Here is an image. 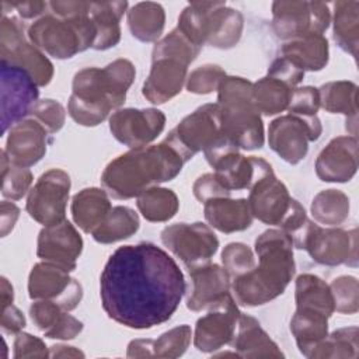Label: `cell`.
Returning a JSON list of instances; mask_svg holds the SVG:
<instances>
[{
	"label": "cell",
	"instance_id": "6da1fadb",
	"mask_svg": "<svg viewBox=\"0 0 359 359\" xmlns=\"http://www.w3.org/2000/svg\"><path fill=\"white\" fill-rule=\"evenodd\" d=\"M184 293L180 266L153 243L119 247L100 278L102 309L108 317L135 330L170 320Z\"/></svg>",
	"mask_w": 359,
	"mask_h": 359
},
{
	"label": "cell",
	"instance_id": "7a4b0ae2",
	"mask_svg": "<svg viewBox=\"0 0 359 359\" xmlns=\"http://www.w3.org/2000/svg\"><path fill=\"white\" fill-rule=\"evenodd\" d=\"M187 160L165 140L154 146L132 149L112 160L102 172L101 182L116 199L139 196L154 184L170 181Z\"/></svg>",
	"mask_w": 359,
	"mask_h": 359
},
{
	"label": "cell",
	"instance_id": "3957f363",
	"mask_svg": "<svg viewBox=\"0 0 359 359\" xmlns=\"http://www.w3.org/2000/svg\"><path fill=\"white\" fill-rule=\"evenodd\" d=\"M259 266L234 278L238 303L261 306L283 293L294 273L293 241L283 230H266L255 240Z\"/></svg>",
	"mask_w": 359,
	"mask_h": 359
},
{
	"label": "cell",
	"instance_id": "277c9868",
	"mask_svg": "<svg viewBox=\"0 0 359 359\" xmlns=\"http://www.w3.org/2000/svg\"><path fill=\"white\" fill-rule=\"evenodd\" d=\"M135 79V67L126 59H116L104 69L87 67L76 73L69 114L80 125L95 126L111 109L123 104Z\"/></svg>",
	"mask_w": 359,
	"mask_h": 359
},
{
	"label": "cell",
	"instance_id": "5b68a950",
	"mask_svg": "<svg viewBox=\"0 0 359 359\" xmlns=\"http://www.w3.org/2000/svg\"><path fill=\"white\" fill-rule=\"evenodd\" d=\"M217 90L220 129L224 139L247 150L262 147L264 126L252 101V83L241 77L226 76Z\"/></svg>",
	"mask_w": 359,
	"mask_h": 359
},
{
	"label": "cell",
	"instance_id": "8992f818",
	"mask_svg": "<svg viewBox=\"0 0 359 359\" xmlns=\"http://www.w3.org/2000/svg\"><path fill=\"white\" fill-rule=\"evenodd\" d=\"M177 28L199 48L209 43L227 49L241 36L243 15L223 1H194L181 13Z\"/></svg>",
	"mask_w": 359,
	"mask_h": 359
},
{
	"label": "cell",
	"instance_id": "52a82bcc",
	"mask_svg": "<svg viewBox=\"0 0 359 359\" xmlns=\"http://www.w3.org/2000/svg\"><path fill=\"white\" fill-rule=\"evenodd\" d=\"M95 36L97 29L88 14L73 18L45 15L28 28L31 43L57 59L93 48Z\"/></svg>",
	"mask_w": 359,
	"mask_h": 359
},
{
	"label": "cell",
	"instance_id": "ba28073f",
	"mask_svg": "<svg viewBox=\"0 0 359 359\" xmlns=\"http://www.w3.org/2000/svg\"><path fill=\"white\" fill-rule=\"evenodd\" d=\"M24 25L14 17L3 14L0 25V56L3 62L24 69L36 86H46L53 76V66L48 57L25 39Z\"/></svg>",
	"mask_w": 359,
	"mask_h": 359
},
{
	"label": "cell",
	"instance_id": "9c48e42d",
	"mask_svg": "<svg viewBox=\"0 0 359 359\" xmlns=\"http://www.w3.org/2000/svg\"><path fill=\"white\" fill-rule=\"evenodd\" d=\"M224 136L220 129L217 104H206L184 118L164 139L188 161L195 153L208 150Z\"/></svg>",
	"mask_w": 359,
	"mask_h": 359
},
{
	"label": "cell",
	"instance_id": "30bf717a",
	"mask_svg": "<svg viewBox=\"0 0 359 359\" xmlns=\"http://www.w3.org/2000/svg\"><path fill=\"white\" fill-rule=\"evenodd\" d=\"M355 233L341 229H321L307 220L300 230L292 236V241L297 248L306 250L310 257L324 265L348 264L351 254L356 257Z\"/></svg>",
	"mask_w": 359,
	"mask_h": 359
},
{
	"label": "cell",
	"instance_id": "8fae6325",
	"mask_svg": "<svg viewBox=\"0 0 359 359\" xmlns=\"http://www.w3.org/2000/svg\"><path fill=\"white\" fill-rule=\"evenodd\" d=\"M321 135L318 118L303 115H285L271 122L268 142L271 149L285 161L297 164L309 150V142L317 140Z\"/></svg>",
	"mask_w": 359,
	"mask_h": 359
},
{
	"label": "cell",
	"instance_id": "7c38bea8",
	"mask_svg": "<svg viewBox=\"0 0 359 359\" xmlns=\"http://www.w3.org/2000/svg\"><path fill=\"white\" fill-rule=\"evenodd\" d=\"M272 14L273 31L282 39L323 35L330 24L328 6L320 1H275Z\"/></svg>",
	"mask_w": 359,
	"mask_h": 359
},
{
	"label": "cell",
	"instance_id": "4fadbf2b",
	"mask_svg": "<svg viewBox=\"0 0 359 359\" xmlns=\"http://www.w3.org/2000/svg\"><path fill=\"white\" fill-rule=\"evenodd\" d=\"M250 189L247 201L251 215L266 224L282 229L300 206L297 201L290 198L286 187L275 177L272 168L261 174Z\"/></svg>",
	"mask_w": 359,
	"mask_h": 359
},
{
	"label": "cell",
	"instance_id": "5bb4252c",
	"mask_svg": "<svg viewBox=\"0 0 359 359\" xmlns=\"http://www.w3.org/2000/svg\"><path fill=\"white\" fill-rule=\"evenodd\" d=\"M1 73V132L29 115L38 102V86L28 72L7 62L0 63Z\"/></svg>",
	"mask_w": 359,
	"mask_h": 359
},
{
	"label": "cell",
	"instance_id": "9a60e30c",
	"mask_svg": "<svg viewBox=\"0 0 359 359\" xmlns=\"http://www.w3.org/2000/svg\"><path fill=\"white\" fill-rule=\"evenodd\" d=\"M70 189L69 175L59 168L42 174L28 194L27 212L43 226L57 224L65 220Z\"/></svg>",
	"mask_w": 359,
	"mask_h": 359
},
{
	"label": "cell",
	"instance_id": "2e32d148",
	"mask_svg": "<svg viewBox=\"0 0 359 359\" xmlns=\"http://www.w3.org/2000/svg\"><path fill=\"white\" fill-rule=\"evenodd\" d=\"M163 244L188 268L209 262L219 247L215 233L203 223H175L161 231Z\"/></svg>",
	"mask_w": 359,
	"mask_h": 359
},
{
	"label": "cell",
	"instance_id": "e0dca14e",
	"mask_svg": "<svg viewBox=\"0 0 359 359\" xmlns=\"http://www.w3.org/2000/svg\"><path fill=\"white\" fill-rule=\"evenodd\" d=\"M66 268L53 262L34 265L28 278V294L35 300H52L63 310H73L81 299L80 283Z\"/></svg>",
	"mask_w": 359,
	"mask_h": 359
},
{
	"label": "cell",
	"instance_id": "ac0fdd59",
	"mask_svg": "<svg viewBox=\"0 0 359 359\" xmlns=\"http://www.w3.org/2000/svg\"><path fill=\"white\" fill-rule=\"evenodd\" d=\"M165 116L154 108H126L112 114L109 129L123 144L137 149L154 140L164 129Z\"/></svg>",
	"mask_w": 359,
	"mask_h": 359
},
{
	"label": "cell",
	"instance_id": "d6986e66",
	"mask_svg": "<svg viewBox=\"0 0 359 359\" xmlns=\"http://www.w3.org/2000/svg\"><path fill=\"white\" fill-rule=\"evenodd\" d=\"M238 318V309L229 294L219 306L198 320L194 338L195 346L202 352H212L229 344L234 338Z\"/></svg>",
	"mask_w": 359,
	"mask_h": 359
},
{
	"label": "cell",
	"instance_id": "ffe728a7",
	"mask_svg": "<svg viewBox=\"0 0 359 359\" xmlns=\"http://www.w3.org/2000/svg\"><path fill=\"white\" fill-rule=\"evenodd\" d=\"M81 248L83 240L80 234L67 220H63L57 224L45 226L41 230L38 236L36 255L43 261L73 271Z\"/></svg>",
	"mask_w": 359,
	"mask_h": 359
},
{
	"label": "cell",
	"instance_id": "44dd1931",
	"mask_svg": "<svg viewBox=\"0 0 359 359\" xmlns=\"http://www.w3.org/2000/svg\"><path fill=\"white\" fill-rule=\"evenodd\" d=\"M192 289L187 306L192 311L213 309L219 306L230 293V276L224 268L216 264H202L189 268Z\"/></svg>",
	"mask_w": 359,
	"mask_h": 359
},
{
	"label": "cell",
	"instance_id": "7402d4cb",
	"mask_svg": "<svg viewBox=\"0 0 359 359\" xmlns=\"http://www.w3.org/2000/svg\"><path fill=\"white\" fill-rule=\"evenodd\" d=\"M46 133L45 128L35 119L15 123L10 129L4 149L10 163L25 168L38 163L46 151Z\"/></svg>",
	"mask_w": 359,
	"mask_h": 359
},
{
	"label": "cell",
	"instance_id": "603a6c76",
	"mask_svg": "<svg viewBox=\"0 0 359 359\" xmlns=\"http://www.w3.org/2000/svg\"><path fill=\"white\" fill-rule=\"evenodd\" d=\"M356 171V139L337 137L320 154L316 172L323 181H348Z\"/></svg>",
	"mask_w": 359,
	"mask_h": 359
},
{
	"label": "cell",
	"instance_id": "cb8c5ba5",
	"mask_svg": "<svg viewBox=\"0 0 359 359\" xmlns=\"http://www.w3.org/2000/svg\"><path fill=\"white\" fill-rule=\"evenodd\" d=\"M187 65L174 59H156L143 86V95L153 104H163L175 97L185 81Z\"/></svg>",
	"mask_w": 359,
	"mask_h": 359
},
{
	"label": "cell",
	"instance_id": "d4e9b609",
	"mask_svg": "<svg viewBox=\"0 0 359 359\" xmlns=\"http://www.w3.org/2000/svg\"><path fill=\"white\" fill-rule=\"evenodd\" d=\"M205 217L210 226L223 231H241L251 226L252 215L247 199L213 198L205 202Z\"/></svg>",
	"mask_w": 359,
	"mask_h": 359
},
{
	"label": "cell",
	"instance_id": "484cf974",
	"mask_svg": "<svg viewBox=\"0 0 359 359\" xmlns=\"http://www.w3.org/2000/svg\"><path fill=\"white\" fill-rule=\"evenodd\" d=\"M126 7V1H101L90 4L88 15L97 29V36L93 45L94 49L104 50L119 42V21Z\"/></svg>",
	"mask_w": 359,
	"mask_h": 359
},
{
	"label": "cell",
	"instance_id": "4316f807",
	"mask_svg": "<svg viewBox=\"0 0 359 359\" xmlns=\"http://www.w3.org/2000/svg\"><path fill=\"white\" fill-rule=\"evenodd\" d=\"M111 210V202L105 191L86 188L74 195L72 215L76 224L86 233H93Z\"/></svg>",
	"mask_w": 359,
	"mask_h": 359
},
{
	"label": "cell",
	"instance_id": "83f0119b",
	"mask_svg": "<svg viewBox=\"0 0 359 359\" xmlns=\"http://www.w3.org/2000/svg\"><path fill=\"white\" fill-rule=\"evenodd\" d=\"M236 331L233 345L241 356H282L276 344L268 337L255 318L240 314Z\"/></svg>",
	"mask_w": 359,
	"mask_h": 359
},
{
	"label": "cell",
	"instance_id": "f1b7e54d",
	"mask_svg": "<svg viewBox=\"0 0 359 359\" xmlns=\"http://www.w3.org/2000/svg\"><path fill=\"white\" fill-rule=\"evenodd\" d=\"M282 53L303 72L320 70L328 60V42L323 35L310 34L286 42L282 46Z\"/></svg>",
	"mask_w": 359,
	"mask_h": 359
},
{
	"label": "cell",
	"instance_id": "f546056e",
	"mask_svg": "<svg viewBox=\"0 0 359 359\" xmlns=\"http://www.w3.org/2000/svg\"><path fill=\"white\" fill-rule=\"evenodd\" d=\"M327 318L328 316L317 310H311V309L296 310L290 321V330L303 355L311 356L314 349L327 337Z\"/></svg>",
	"mask_w": 359,
	"mask_h": 359
},
{
	"label": "cell",
	"instance_id": "4dcf8cb0",
	"mask_svg": "<svg viewBox=\"0 0 359 359\" xmlns=\"http://www.w3.org/2000/svg\"><path fill=\"white\" fill-rule=\"evenodd\" d=\"M164 21V10L157 3H137L128 11L130 32L142 42L156 41L163 32Z\"/></svg>",
	"mask_w": 359,
	"mask_h": 359
},
{
	"label": "cell",
	"instance_id": "1f68e13d",
	"mask_svg": "<svg viewBox=\"0 0 359 359\" xmlns=\"http://www.w3.org/2000/svg\"><path fill=\"white\" fill-rule=\"evenodd\" d=\"M293 90L294 88L285 81L272 76H266L252 84L251 95L259 112H264L265 115H273L287 109Z\"/></svg>",
	"mask_w": 359,
	"mask_h": 359
},
{
	"label": "cell",
	"instance_id": "d6a6232c",
	"mask_svg": "<svg viewBox=\"0 0 359 359\" xmlns=\"http://www.w3.org/2000/svg\"><path fill=\"white\" fill-rule=\"evenodd\" d=\"M296 304L297 309H311L325 316L335 310L331 289L316 275L304 273L296 280Z\"/></svg>",
	"mask_w": 359,
	"mask_h": 359
},
{
	"label": "cell",
	"instance_id": "836d02e7",
	"mask_svg": "<svg viewBox=\"0 0 359 359\" xmlns=\"http://www.w3.org/2000/svg\"><path fill=\"white\" fill-rule=\"evenodd\" d=\"M137 229L139 217L136 212L126 206H115L91 234L95 241L111 244L130 237Z\"/></svg>",
	"mask_w": 359,
	"mask_h": 359
},
{
	"label": "cell",
	"instance_id": "e575fe53",
	"mask_svg": "<svg viewBox=\"0 0 359 359\" xmlns=\"http://www.w3.org/2000/svg\"><path fill=\"white\" fill-rule=\"evenodd\" d=\"M137 208L150 222H165L178 210L177 195L167 188L151 187L137 196Z\"/></svg>",
	"mask_w": 359,
	"mask_h": 359
},
{
	"label": "cell",
	"instance_id": "d590c367",
	"mask_svg": "<svg viewBox=\"0 0 359 359\" xmlns=\"http://www.w3.org/2000/svg\"><path fill=\"white\" fill-rule=\"evenodd\" d=\"M358 1H338L335 3V22H334V38L338 45L356 55L358 46Z\"/></svg>",
	"mask_w": 359,
	"mask_h": 359
},
{
	"label": "cell",
	"instance_id": "8d00e7d4",
	"mask_svg": "<svg viewBox=\"0 0 359 359\" xmlns=\"http://www.w3.org/2000/svg\"><path fill=\"white\" fill-rule=\"evenodd\" d=\"M349 210V201L341 191L327 189L320 192L311 203V213L314 219L323 224L342 223Z\"/></svg>",
	"mask_w": 359,
	"mask_h": 359
},
{
	"label": "cell",
	"instance_id": "74e56055",
	"mask_svg": "<svg viewBox=\"0 0 359 359\" xmlns=\"http://www.w3.org/2000/svg\"><path fill=\"white\" fill-rule=\"evenodd\" d=\"M320 105L328 112L356 115V86L348 81L324 84L320 90Z\"/></svg>",
	"mask_w": 359,
	"mask_h": 359
},
{
	"label": "cell",
	"instance_id": "f35d334b",
	"mask_svg": "<svg viewBox=\"0 0 359 359\" xmlns=\"http://www.w3.org/2000/svg\"><path fill=\"white\" fill-rule=\"evenodd\" d=\"M199 49V46L192 43L178 28H175L156 43L153 49V60L167 57L182 62L188 66L196 57Z\"/></svg>",
	"mask_w": 359,
	"mask_h": 359
},
{
	"label": "cell",
	"instance_id": "ab89813d",
	"mask_svg": "<svg viewBox=\"0 0 359 359\" xmlns=\"http://www.w3.org/2000/svg\"><path fill=\"white\" fill-rule=\"evenodd\" d=\"M32 174L25 167L10 163L4 150L1 151V195L8 199H21L29 189Z\"/></svg>",
	"mask_w": 359,
	"mask_h": 359
},
{
	"label": "cell",
	"instance_id": "60d3db41",
	"mask_svg": "<svg viewBox=\"0 0 359 359\" xmlns=\"http://www.w3.org/2000/svg\"><path fill=\"white\" fill-rule=\"evenodd\" d=\"M191 341V328L188 325L175 327L164 332L157 341H153V355L161 358H177L185 352Z\"/></svg>",
	"mask_w": 359,
	"mask_h": 359
},
{
	"label": "cell",
	"instance_id": "b9f144b4",
	"mask_svg": "<svg viewBox=\"0 0 359 359\" xmlns=\"http://www.w3.org/2000/svg\"><path fill=\"white\" fill-rule=\"evenodd\" d=\"M223 268L229 276L237 278L255 266L252 251L243 243H230L222 252Z\"/></svg>",
	"mask_w": 359,
	"mask_h": 359
},
{
	"label": "cell",
	"instance_id": "7bdbcfd3",
	"mask_svg": "<svg viewBox=\"0 0 359 359\" xmlns=\"http://www.w3.org/2000/svg\"><path fill=\"white\" fill-rule=\"evenodd\" d=\"M226 77V73L220 66L216 65H205L195 69L188 80L187 88L195 94H208L219 88L220 81Z\"/></svg>",
	"mask_w": 359,
	"mask_h": 359
},
{
	"label": "cell",
	"instance_id": "ee69618b",
	"mask_svg": "<svg viewBox=\"0 0 359 359\" xmlns=\"http://www.w3.org/2000/svg\"><path fill=\"white\" fill-rule=\"evenodd\" d=\"M29 115L32 119L41 123L48 133L57 132L65 123V109L53 100L38 101Z\"/></svg>",
	"mask_w": 359,
	"mask_h": 359
},
{
	"label": "cell",
	"instance_id": "f6af8a7d",
	"mask_svg": "<svg viewBox=\"0 0 359 359\" xmlns=\"http://www.w3.org/2000/svg\"><path fill=\"white\" fill-rule=\"evenodd\" d=\"M356 279L351 276H341L331 285L334 306L338 311L353 313L356 311Z\"/></svg>",
	"mask_w": 359,
	"mask_h": 359
},
{
	"label": "cell",
	"instance_id": "bcb514c9",
	"mask_svg": "<svg viewBox=\"0 0 359 359\" xmlns=\"http://www.w3.org/2000/svg\"><path fill=\"white\" fill-rule=\"evenodd\" d=\"M62 310L63 309L52 300H38L31 304L29 314L34 324L46 334L57 324L63 316Z\"/></svg>",
	"mask_w": 359,
	"mask_h": 359
},
{
	"label": "cell",
	"instance_id": "7dc6e473",
	"mask_svg": "<svg viewBox=\"0 0 359 359\" xmlns=\"http://www.w3.org/2000/svg\"><path fill=\"white\" fill-rule=\"evenodd\" d=\"M320 107V94L314 87H302L294 88L290 97V102L287 109L290 114L303 115V116H314Z\"/></svg>",
	"mask_w": 359,
	"mask_h": 359
},
{
	"label": "cell",
	"instance_id": "c3c4849f",
	"mask_svg": "<svg viewBox=\"0 0 359 359\" xmlns=\"http://www.w3.org/2000/svg\"><path fill=\"white\" fill-rule=\"evenodd\" d=\"M194 194L198 201L206 202L213 198H226L230 195V191L222 187L215 174H203L195 181Z\"/></svg>",
	"mask_w": 359,
	"mask_h": 359
},
{
	"label": "cell",
	"instance_id": "681fc988",
	"mask_svg": "<svg viewBox=\"0 0 359 359\" xmlns=\"http://www.w3.org/2000/svg\"><path fill=\"white\" fill-rule=\"evenodd\" d=\"M48 356L45 344L29 334L18 332L14 341V358H43Z\"/></svg>",
	"mask_w": 359,
	"mask_h": 359
},
{
	"label": "cell",
	"instance_id": "f907efd6",
	"mask_svg": "<svg viewBox=\"0 0 359 359\" xmlns=\"http://www.w3.org/2000/svg\"><path fill=\"white\" fill-rule=\"evenodd\" d=\"M268 76L276 77L294 88L302 81L304 72L302 69H299L296 65H293L289 59L282 56V57H278L271 65V67L268 70Z\"/></svg>",
	"mask_w": 359,
	"mask_h": 359
},
{
	"label": "cell",
	"instance_id": "816d5d0a",
	"mask_svg": "<svg viewBox=\"0 0 359 359\" xmlns=\"http://www.w3.org/2000/svg\"><path fill=\"white\" fill-rule=\"evenodd\" d=\"M81 330H83L81 321H79L77 318H74L73 316H70L67 313H63V316L60 317L57 324L49 332H46L45 337L57 338V339H72Z\"/></svg>",
	"mask_w": 359,
	"mask_h": 359
},
{
	"label": "cell",
	"instance_id": "f5cc1de1",
	"mask_svg": "<svg viewBox=\"0 0 359 359\" xmlns=\"http://www.w3.org/2000/svg\"><path fill=\"white\" fill-rule=\"evenodd\" d=\"M90 4L87 1H50L49 7L60 18H73L88 14Z\"/></svg>",
	"mask_w": 359,
	"mask_h": 359
},
{
	"label": "cell",
	"instance_id": "db71d44e",
	"mask_svg": "<svg viewBox=\"0 0 359 359\" xmlns=\"http://www.w3.org/2000/svg\"><path fill=\"white\" fill-rule=\"evenodd\" d=\"M25 325L22 313L13 304L7 306L1 311V330L6 334H18Z\"/></svg>",
	"mask_w": 359,
	"mask_h": 359
},
{
	"label": "cell",
	"instance_id": "11a10c76",
	"mask_svg": "<svg viewBox=\"0 0 359 359\" xmlns=\"http://www.w3.org/2000/svg\"><path fill=\"white\" fill-rule=\"evenodd\" d=\"M20 216V209L13 202L3 201L0 205V227L1 237H6L14 227L17 219Z\"/></svg>",
	"mask_w": 359,
	"mask_h": 359
},
{
	"label": "cell",
	"instance_id": "9f6ffc18",
	"mask_svg": "<svg viewBox=\"0 0 359 359\" xmlns=\"http://www.w3.org/2000/svg\"><path fill=\"white\" fill-rule=\"evenodd\" d=\"M8 6L11 8H15L18 11V14L22 18H34L36 15H39L43 8L46 7V3L43 1H15V3H8Z\"/></svg>",
	"mask_w": 359,
	"mask_h": 359
},
{
	"label": "cell",
	"instance_id": "6f0895ef",
	"mask_svg": "<svg viewBox=\"0 0 359 359\" xmlns=\"http://www.w3.org/2000/svg\"><path fill=\"white\" fill-rule=\"evenodd\" d=\"M153 341L150 339H136L128 346V356H149L153 355Z\"/></svg>",
	"mask_w": 359,
	"mask_h": 359
},
{
	"label": "cell",
	"instance_id": "680465c9",
	"mask_svg": "<svg viewBox=\"0 0 359 359\" xmlns=\"http://www.w3.org/2000/svg\"><path fill=\"white\" fill-rule=\"evenodd\" d=\"M13 286L11 283L3 276L1 278V309L13 304Z\"/></svg>",
	"mask_w": 359,
	"mask_h": 359
}]
</instances>
